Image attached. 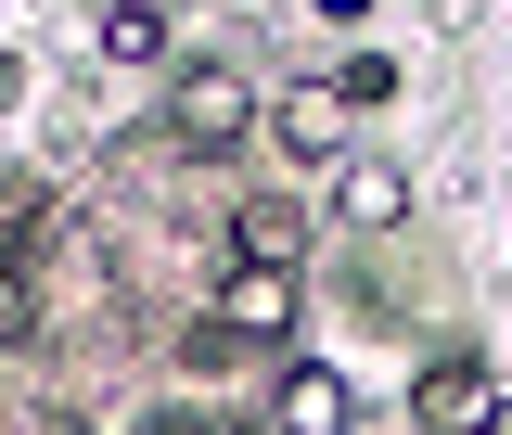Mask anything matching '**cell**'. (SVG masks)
Segmentation results:
<instances>
[{"label":"cell","mask_w":512,"mask_h":435,"mask_svg":"<svg viewBox=\"0 0 512 435\" xmlns=\"http://www.w3.org/2000/svg\"><path fill=\"white\" fill-rule=\"evenodd\" d=\"M167 128H180L192 154H231V141L256 128V90L231 77V64H192V77H180V103H167Z\"/></svg>","instance_id":"7a4b0ae2"},{"label":"cell","mask_w":512,"mask_h":435,"mask_svg":"<svg viewBox=\"0 0 512 435\" xmlns=\"http://www.w3.org/2000/svg\"><path fill=\"white\" fill-rule=\"evenodd\" d=\"M346 128H359V103H346L333 77H308V90H282V103H269V141H282L295 167H346Z\"/></svg>","instance_id":"6da1fadb"},{"label":"cell","mask_w":512,"mask_h":435,"mask_svg":"<svg viewBox=\"0 0 512 435\" xmlns=\"http://www.w3.org/2000/svg\"><path fill=\"white\" fill-rule=\"evenodd\" d=\"M218 320L231 333H295V269H231L218 282Z\"/></svg>","instance_id":"52a82bcc"},{"label":"cell","mask_w":512,"mask_h":435,"mask_svg":"<svg viewBox=\"0 0 512 435\" xmlns=\"http://www.w3.org/2000/svg\"><path fill=\"white\" fill-rule=\"evenodd\" d=\"M333 218H346V231H397V218H410V180L372 167V154H346V167H333Z\"/></svg>","instance_id":"5b68a950"},{"label":"cell","mask_w":512,"mask_h":435,"mask_svg":"<svg viewBox=\"0 0 512 435\" xmlns=\"http://www.w3.org/2000/svg\"><path fill=\"white\" fill-rule=\"evenodd\" d=\"M487 435H512V384H500V423H487Z\"/></svg>","instance_id":"7c38bea8"},{"label":"cell","mask_w":512,"mask_h":435,"mask_svg":"<svg viewBox=\"0 0 512 435\" xmlns=\"http://www.w3.org/2000/svg\"><path fill=\"white\" fill-rule=\"evenodd\" d=\"M269 423H282V435H346V423H359V384L333 372V359H295V372L269 384Z\"/></svg>","instance_id":"277c9868"},{"label":"cell","mask_w":512,"mask_h":435,"mask_svg":"<svg viewBox=\"0 0 512 435\" xmlns=\"http://www.w3.org/2000/svg\"><path fill=\"white\" fill-rule=\"evenodd\" d=\"M231 256H244V269H295V256H308V218H295L282 192H256L244 218H231Z\"/></svg>","instance_id":"8992f818"},{"label":"cell","mask_w":512,"mask_h":435,"mask_svg":"<svg viewBox=\"0 0 512 435\" xmlns=\"http://www.w3.org/2000/svg\"><path fill=\"white\" fill-rule=\"evenodd\" d=\"M103 64H167V13L154 0H116L103 13Z\"/></svg>","instance_id":"ba28073f"},{"label":"cell","mask_w":512,"mask_h":435,"mask_svg":"<svg viewBox=\"0 0 512 435\" xmlns=\"http://www.w3.org/2000/svg\"><path fill=\"white\" fill-rule=\"evenodd\" d=\"M13 333H26V282L0 269V346H13Z\"/></svg>","instance_id":"30bf717a"},{"label":"cell","mask_w":512,"mask_h":435,"mask_svg":"<svg viewBox=\"0 0 512 435\" xmlns=\"http://www.w3.org/2000/svg\"><path fill=\"white\" fill-rule=\"evenodd\" d=\"M308 13H333V26H359V13H372V0H308Z\"/></svg>","instance_id":"8fae6325"},{"label":"cell","mask_w":512,"mask_h":435,"mask_svg":"<svg viewBox=\"0 0 512 435\" xmlns=\"http://www.w3.org/2000/svg\"><path fill=\"white\" fill-rule=\"evenodd\" d=\"M333 90H346V103H384V90H397V64L359 52V64H333Z\"/></svg>","instance_id":"9c48e42d"},{"label":"cell","mask_w":512,"mask_h":435,"mask_svg":"<svg viewBox=\"0 0 512 435\" xmlns=\"http://www.w3.org/2000/svg\"><path fill=\"white\" fill-rule=\"evenodd\" d=\"M410 423L423 435H487L500 423V372H487V359H436V372L410 384Z\"/></svg>","instance_id":"3957f363"},{"label":"cell","mask_w":512,"mask_h":435,"mask_svg":"<svg viewBox=\"0 0 512 435\" xmlns=\"http://www.w3.org/2000/svg\"><path fill=\"white\" fill-rule=\"evenodd\" d=\"M154 435H218V423H154Z\"/></svg>","instance_id":"4fadbf2b"}]
</instances>
